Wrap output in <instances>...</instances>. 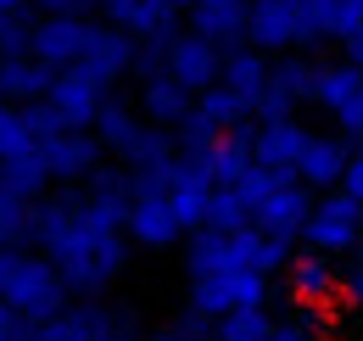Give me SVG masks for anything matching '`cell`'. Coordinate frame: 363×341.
Listing matches in <instances>:
<instances>
[{
    "label": "cell",
    "mask_w": 363,
    "mask_h": 341,
    "mask_svg": "<svg viewBox=\"0 0 363 341\" xmlns=\"http://www.w3.org/2000/svg\"><path fill=\"white\" fill-rule=\"evenodd\" d=\"M56 274H62V286H67V297L90 302L101 297L106 286H118V274H123V263H129V235H95V229H73L56 252Z\"/></svg>",
    "instance_id": "1"
},
{
    "label": "cell",
    "mask_w": 363,
    "mask_h": 341,
    "mask_svg": "<svg viewBox=\"0 0 363 341\" xmlns=\"http://www.w3.org/2000/svg\"><path fill=\"white\" fill-rule=\"evenodd\" d=\"M0 302H6L23 325H45L56 313H67V286H62V274H56V263H50L45 252H23V263H17V274L6 280Z\"/></svg>",
    "instance_id": "2"
},
{
    "label": "cell",
    "mask_w": 363,
    "mask_h": 341,
    "mask_svg": "<svg viewBox=\"0 0 363 341\" xmlns=\"http://www.w3.org/2000/svg\"><path fill=\"white\" fill-rule=\"evenodd\" d=\"M246 45L263 56H291V50L318 45L313 23H308V0H252L246 6Z\"/></svg>",
    "instance_id": "3"
},
{
    "label": "cell",
    "mask_w": 363,
    "mask_h": 341,
    "mask_svg": "<svg viewBox=\"0 0 363 341\" xmlns=\"http://www.w3.org/2000/svg\"><path fill=\"white\" fill-rule=\"evenodd\" d=\"M302 247L324 257H358L363 247V207L347 196V190H330V196H313V213L302 224Z\"/></svg>",
    "instance_id": "4"
},
{
    "label": "cell",
    "mask_w": 363,
    "mask_h": 341,
    "mask_svg": "<svg viewBox=\"0 0 363 341\" xmlns=\"http://www.w3.org/2000/svg\"><path fill=\"white\" fill-rule=\"evenodd\" d=\"M308 213H313V190H302L296 179H279L269 196L252 207V229L257 235H269L274 247H296L302 241V224H308Z\"/></svg>",
    "instance_id": "5"
},
{
    "label": "cell",
    "mask_w": 363,
    "mask_h": 341,
    "mask_svg": "<svg viewBox=\"0 0 363 341\" xmlns=\"http://www.w3.org/2000/svg\"><path fill=\"white\" fill-rule=\"evenodd\" d=\"M352 168V146L341 140V134H308V146H302V157H296V185L302 190H313V196H330V190H341V179Z\"/></svg>",
    "instance_id": "6"
},
{
    "label": "cell",
    "mask_w": 363,
    "mask_h": 341,
    "mask_svg": "<svg viewBox=\"0 0 363 341\" xmlns=\"http://www.w3.org/2000/svg\"><path fill=\"white\" fill-rule=\"evenodd\" d=\"M285 286H291V302L302 313H324L330 302L341 297V269H335V257H324V252H296L285 263Z\"/></svg>",
    "instance_id": "7"
},
{
    "label": "cell",
    "mask_w": 363,
    "mask_h": 341,
    "mask_svg": "<svg viewBox=\"0 0 363 341\" xmlns=\"http://www.w3.org/2000/svg\"><path fill=\"white\" fill-rule=\"evenodd\" d=\"M40 157H45L50 168V185H84L95 168H101V140H95L90 129H62L56 140H45L40 146Z\"/></svg>",
    "instance_id": "8"
},
{
    "label": "cell",
    "mask_w": 363,
    "mask_h": 341,
    "mask_svg": "<svg viewBox=\"0 0 363 341\" xmlns=\"http://www.w3.org/2000/svg\"><path fill=\"white\" fill-rule=\"evenodd\" d=\"M79 73H90L101 90H112L123 73H135V40L112 23H90V40H84V56H79Z\"/></svg>",
    "instance_id": "9"
},
{
    "label": "cell",
    "mask_w": 363,
    "mask_h": 341,
    "mask_svg": "<svg viewBox=\"0 0 363 341\" xmlns=\"http://www.w3.org/2000/svg\"><path fill=\"white\" fill-rule=\"evenodd\" d=\"M168 79L190 95H207V90L224 79V50L218 45H207L201 34H179V40L168 45Z\"/></svg>",
    "instance_id": "10"
},
{
    "label": "cell",
    "mask_w": 363,
    "mask_h": 341,
    "mask_svg": "<svg viewBox=\"0 0 363 341\" xmlns=\"http://www.w3.org/2000/svg\"><path fill=\"white\" fill-rule=\"evenodd\" d=\"M84 40H90V17H40L34 23V62H45L50 73H67L79 67L84 56Z\"/></svg>",
    "instance_id": "11"
},
{
    "label": "cell",
    "mask_w": 363,
    "mask_h": 341,
    "mask_svg": "<svg viewBox=\"0 0 363 341\" xmlns=\"http://www.w3.org/2000/svg\"><path fill=\"white\" fill-rule=\"evenodd\" d=\"M50 112L62 118L67 129H95L101 118V107H106V90L95 85L90 73H79V67H67V73H56V85H50Z\"/></svg>",
    "instance_id": "12"
},
{
    "label": "cell",
    "mask_w": 363,
    "mask_h": 341,
    "mask_svg": "<svg viewBox=\"0 0 363 341\" xmlns=\"http://www.w3.org/2000/svg\"><path fill=\"white\" fill-rule=\"evenodd\" d=\"M308 134H313V129H302L296 118L257 124V134H252V163H257V168H274V173H291V179H296V157H302Z\"/></svg>",
    "instance_id": "13"
},
{
    "label": "cell",
    "mask_w": 363,
    "mask_h": 341,
    "mask_svg": "<svg viewBox=\"0 0 363 341\" xmlns=\"http://www.w3.org/2000/svg\"><path fill=\"white\" fill-rule=\"evenodd\" d=\"M123 235H129L135 247H145V252H162V247L184 241L179 218H174V207H168L162 196H135V207H129V224H123Z\"/></svg>",
    "instance_id": "14"
},
{
    "label": "cell",
    "mask_w": 363,
    "mask_h": 341,
    "mask_svg": "<svg viewBox=\"0 0 363 341\" xmlns=\"http://www.w3.org/2000/svg\"><path fill=\"white\" fill-rule=\"evenodd\" d=\"M50 85H56V73H50L45 62H34V56L0 62V101L6 107H45Z\"/></svg>",
    "instance_id": "15"
},
{
    "label": "cell",
    "mask_w": 363,
    "mask_h": 341,
    "mask_svg": "<svg viewBox=\"0 0 363 341\" xmlns=\"http://www.w3.org/2000/svg\"><path fill=\"white\" fill-rule=\"evenodd\" d=\"M73 229H79V190H50L45 202H34V247L45 257L56 252Z\"/></svg>",
    "instance_id": "16"
},
{
    "label": "cell",
    "mask_w": 363,
    "mask_h": 341,
    "mask_svg": "<svg viewBox=\"0 0 363 341\" xmlns=\"http://www.w3.org/2000/svg\"><path fill=\"white\" fill-rule=\"evenodd\" d=\"M269 73H274L269 56L252 50V45H240V50H224V79H218V85L235 90V95L257 112V101H263V90H269Z\"/></svg>",
    "instance_id": "17"
},
{
    "label": "cell",
    "mask_w": 363,
    "mask_h": 341,
    "mask_svg": "<svg viewBox=\"0 0 363 341\" xmlns=\"http://www.w3.org/2000/svg\"><path fill=\"white\" fill-rule=\"evenodd\" d=\"M190 112H196V95L179 90L168 73H162V79H151V85H140V118H145L151 129H179Z\"/></svg>",
    "instance_id": "18"
},
{
    "label": "cell",
    "mask_w": 363,
    "mask_h": 341,
    "mask_svg": "<svg viewBox=\"0 0 363 341\" xmlns=\"http://www.w3.org/2000/svg\"><path fill=\"white\" fill-rule=\"evenodd\" d=\"M190 34H201L218 50H240L246 45V6H196L190 11Z\"/></svg>",
    "instance_id": "19"
},
{
    "label": "cell",
    "mask_w": 363,
    "mask_h": 341,
    "mask_svg": "<svg viewBox=\"0 0 363 341\" xmlns=\"http://www.w3.org/2000/svg\"><path fill=\"white\" fill-rule=\"evenodd\" d=\"M95 140H101V151H112V157H123L129 146H135L140 134H145V118H140L129 101H118V95H106V107H101V118L90 129Z\"/></svg>",
    "instance_id": "20"
},
{
    "label": "cell",
    "mask_w": 363,
    "mask_h": 341,
    "mask_svg": "<svg viewBox=\"0 0 363 341\" xmlns=\"http://www.w3.org/2000/svg\"><path fill=\"white\" fill-rule=\"evenodd\" d=\"M0 196H17V202H45L50 196V168L40 151H28V157H17V163H0Z\"/></svg>",
    "instance_id": "21"
},
{
    "label": "cell",
    "mask_w": 363,
    "mask_h": 341,
    "mask_svg": "<svg viewBox=\"0 0 363 341\" xmlns=\"http://www.w3.org/2000/svg\"><path fill=\"white\" fill-rule=\"evenodd\" d=\"M358 95H363V67H352V62H324V67H318L313 101L330 112V118H335V112H347Z\"/></svg>",
    "instance_id": "22"
},
{
    "label": "cell",
    "mask_w": 363,
    "mask_h": 341,
    "mask_svg": "<svg viewBox=\"0 0 363 341\" xmlns=\"http://www.w3.org/2000/svg\"><path fill=\"white\" fill-rule=\"evenodd\" d=\"M201 168H207V179H213V190H235L246 173H252V151L246 146H235V140H218L207 157H201Z\"/></svg>",
    "instance_id": "23"
},
{
    "label": "cell",
    "mask_w": 363,
    "mask_h": 341,
    "mask_svg": "<svg viewBox=\"0 0 363 341\" xmlns=\"http://www.w3.org/2000/svg\"><path fill=\"white\" fill-rule=\"evenodd\" d=\"M79 196H95V202H112V207H135V179L123 163H101V168L79 185Z\"/></svg>",
    "instance_id": "24"
},
{
    "label": "cell",
    "mask_w": 363,
    "mask_h": 341,
    "mask_svg": "<svg viewBox=\"0 0 363 341\" xmlns=\"http://www.w3.org/2000/svg\"><path fill=\"white\" fill-rule=\"evenodd\" d=\"M196 112H201L213 129H224V134H229V129H240V124H252V107H246L235 90H224V85H213L207 95H196Z\"/></svg>",
    "instance_id": "25"
},
{
    "label": "cell",
    "mask_w": 363,
    "mask_h": 341,
    "mask_svg": "<svg viewBox=\"0 0 363 341\" xmlns=\"http://www.w3.org/2000/svg\"><path fill=\"white\" fill-rule=\"evenodd\" d=\"M269 79L285 90L296 107H302V101H313V90H318V62H308V56H296V50H291V56H279V62H274Z\"/></svg>",
    "instance_id": "26"
},
{
    "label": "cell",
    "mask_w": 363,
    "mask_h": 341,
    "mask_svg": "<svg viewBox=\"0 0 363 341\" xmlns=\"http://www.w3.org/2000/svg\"><path fill=\"white\" fill-rule=\"evenodd\" d=\"M274 325L279 319H269V308H240V313H229V319L213 325V341H269Z\"/></svg>",
    "instance_id": "27"
},
{
    "label": "cell",
    "mask_w": 363,
    "mask_h": 341,
    "mask_svg": "<svg viewBox=\"0 0 363 341\" xmlns=\"http://www.w3.org/2000/svg\"><path fill=\"white\" fill-rule=\"evenodd\" d=\"M28 151H40V140L28 129V112L23 107H0V163H17Z\"/></svg>",
    "instance_id": "28"
},
{
    "label": "cell",
    "mask_w": 363,
    "mask_h": 341,
    "mask_svg": "<svg viewBox=\"0 0 363 341\" xmlns=\"http://www.w3.org/2000/svg\"><path fill=\"white\" fill-rule=\"evenodd\" d=\"M218 140H224V129H213L201 112H190V118L174 129V146H179V157H190V163H201V157H207Z\"/></svg>",
    "instance_id": "29"
},
{
    "label": "cell",
    "mask_w": 363,
    "mask_h": 341,
    "mask_svg": "<svg viewBox=\"0 0 363 341\" xmlns=\"http://www.w3.org/2000/svg\"><path fill=\"white\" fill-rule=\"evenodd\" d=\"M34 23L40 17H0V62H17L34 50Z\"/></svg>",
    "instance_id": "30"
},
{
    "label": "cell",
    "mask_w": 363,
    "mask_h": 341,
    "mask_svg": "<svg viewBox=\"0 0 363 341\" xmlns=\"http://www.w3.org/2000/svg\"><path fill=\"white\" fill-rule=\"evenodd\" d=\"M269 341H324V313H291L285 325H274Z\"/></svg>",
    "instance_id": "31"
},
{
    "label": "cell",
    "mask_w": 363,
    "mask_h": 341,
    "mask_svg": "<svg viewBox=\"0 0 363 341\" xmlns=\"http://www.w3.org/2000/svg\"><path fill=\"white\" fill-rule=\"evenodd\" d=\"M34 11L40 17H90L101 11V0H34Z\"/></svg>",
    "instance_id": "32"
},
{
    "label": "cell",
    "mask_w": 363,
    "mask_h": 341,
    "mask_svg": "<svg viewBox=\"0 0 363 341\" xmlns=\"http://www.w3.org/2000/svg\"><path fill=\"white\" fill-rule=\"evenodd\" d=\"M341 302H347L352 313H363V257H352V263L341 269Z\"/></svg>",
    "instance_id": "33"
},
{
    "label": "cell",
    "mask_w": 363,
    "mask_h": 341,
    "mask_svg": "<svg viewBox=\"0 0 363 341\" xmlns=\"http://www.w3.org/2000/svg\"><path fill=\"white\" fill-rule=\"evenodd\" d=\"M28 330H34V325H23V319L0 302V341H28Z\"/></svg>",
    "instance_id": "34"
},
{
    "label": "cell",
    "mask_w": 363,
    "mask_h": 341,
    "mask_svg": "<svg viewBox=\"0 0 363 341\" xmlns=\"http://www.w3.org/2000/svg\"><path fill=\"white\" fill-rule=\"evenodd\" d=\"M341 190L363 207V157H358V151H352V168H347V179H341Z\"/></svg>",
    "instance_id": "35"
},
{
    "label": "cell",
    "mask_w": 363,
    "mask_h": 341,
    "mask_svg": "<svg viewBox=\"0 0 363 341\" xmlns=\"http://www.w3.org/2000/svg\"><path fill=\"white\" fill-rule=\"evenodd\" d=\"M341 62H352V67H363V28L352 34V40H341Z\"/></svg>",
    "instance_id": "36"
},
{
    "label": "cell",
    "mask_w": 363,
    "mask_h": 341,
    "mask_svg": "<svg viewBox=\"0 0 363 341\" xmlns=\"http://www.w3.org/2000/svg\"><path fill=\"white\" fill-rule=\"evenodd\" d=\"M34 0H0V17H28Z\"/></svg>",
    "instance_id": "37"
},
{
    "label": "cell",
    "mask_w": 363,
    "mask_h": 341,
    "mask_svg": "<svg viewBox=\"0 0 363 341\" xmlns=\"http://www.w3.org/2000/svg\"><path fill=\"white\" fill-rule=\"evenodd\" d=\"M123 6H129V0H101V17H106V23H112V17H118V11H123Z\"/></svg>",
    "instance_id": "38"
},
{
    "label": "cell",
    "mask_w": 363,
    "mask_h": 341,
    "mask_svg": "<svg viewBox=\"0 0 363 341\" xmlns=\"http://www.w3.org/2000/svg\"><path fill=\"white\" fill-rule=\"evenodd\" d=\"M168 6H174V11H196L201 0H168Z\"/></svg>",
    "instance_id": "39"
},
{
    "label": "cell",
    "mask_w": 363,
    "mask_h": 341,
    "mask_svg": "<svg viewBox=\"0 0 363 341\" xmlns=\"http://www.w3.org/2000/svg\"><path fill=\"white\" fill-rule=\"evenodd\" d=\"M201 6H252V0H201Z\"/></svg>",
    "instance_id": "40"
},
{
    "label": "cell",
    "mask_w": 363,
    "mask_h": 341,
    "mask_svg": "<svg viewBox=\"0 0 363 341\" xmlns=\"http://www.w3.org/2000/svg\"><path fill=\"white\" fill-rule=\"evenodd\" d=\"M358 157H363V140H358Z\"/></svg>",
    "instance_id": "41"
},
{
    "label": "cell",
    "mask_w": 363,
    "mask_h": 341,
    "mask_svg": "<svg viewBox=\"0 0 363 341\" xmlns=\"http://www.w3.org/2000/svg\"><path fill=\"white\" fill-rule=\"evenodd\" d=\"M358 257H363V247H358Z\"/></svg>",
    "instance_id": "42"
},
{
    "label": "cell",
    "mask_w": 363,
    "mask_h": 341,
    "mask_svg": "<svg viewBox=\"0 0 363 341\" xmlns=\"http://www.w3.org/2000/svg\"><path fill=\"white\" fill-rule=\"evenodd\" d=\"M0 107H6V101H0Z\"/></svg>",
    "instance_id": "43"
}]
</instances>
